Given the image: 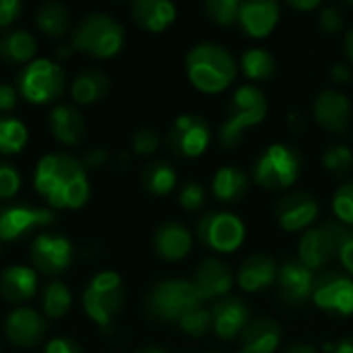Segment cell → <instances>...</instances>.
Returning <instances> with one entry per match:
<instances>
[{
	"label": "cell",
	"instance_id": "6da1fadb",
	"mask_svg": "<svg viewBox=\"0 0 353 353\" xmlns=\"http://www.w3.org/2000/svg\"><path fill=\"white\" fill-rule=\"evenodd\" d=\"M33 184L52 209L74 211L85 207L91 196L85 165L66 153L43 155L35 165Z\"/></svg>",
	"mask_w": 353,
	"mask_h": 353
},
{
	"label": "cell",
	"instance_id": "7a4b0ae2",
	"mask_svg": "<svg viewBox=\"0 0 353 353\" xmlns=\"http://www.w3.org/2000/svg\"><path fill=\"white\" fill-rule=\"evenodd\" d=\"M186 74L199 91L219 93L234 83L238 64L228 48L205 41L186 54Z\"/></svg>",
	"mask_w": 353,
	"mask_h": 353
},
{
	"label": "cell",
	"instance_id": "3957f363",
	"mask_svg": "<svg viewBox=\"0 0 353 353\" xmlns=\"http://www.w3.org/2000/svg\"><path fill=\"white\" fill-rule=\"evenodd\" d=\"M126 41L124 27L105 12L85 14L70 33V48L87 54L91 58H112L116 56Z\"/></svg>",
	"mask_w": 353,
	"mask_h": 353
},
{
	"label": "cell",
	"instance_id": "277c9868",
	"mask_svg": "<svg viewBox=\"0 0 353 353\" xmlns=\"http://www.w3.org/2000/svg\"><path fill=\"white\" fill-rule=\"evenodd\" d=\"M267 97L254 85H242L228 108V118L221 122L217 130L219 145L225 149H234L242 143L248 128L261 124L267 116Z\"/></svg>",
	"mask_w": 353,
	"mask_h": 353
},
{
	"label": "cell",
	"instance_id": "5b68a950",
	"mask_svg": "<svg viewBox=\"0 0 353 353\" xmlns=\"http://www.w3.org/2000/svg\"><path fill=\"white\" fill-rule=\"evenodd\" d=\"M124 306V285L118 273L101 271L91 277L83 292V310L91 323L101 327L105 333L112 329L114 321Z\"/></svg>",
	"mask_w": 353,
	"mask_h": 353
},
{
	"label": "cell",
	"instance_id": "8992f818",
	"mask_svg": "<svg viewBox=\"0 0 353 353\" xmlns=\"http://www.w3.org/2000/svg\"><path fill=\"white\" fill-rule=\"evenodd\" d=\"M66 89V74L62 66L48 58H35L23 66L17 77V91L29 103H52L62 97Z\"/></svg>",
	"mask_w": 353,
	"mask_h": 353
},
{
	"label": "cell",
	"instance_id": "52a82bcc",
	"mask_svg": "<svg viewBox=\"0 0 353 353\" xmlns=\"http://www.w3.org/2000/svg\"><path fill=\"white\" fill-rule=\"evenodd\" d=\"M302 174V157L300 153L283 143L269 145L252 165V178L261 188L281 190L292 184Z\"/></svg>",
	"mask_w": 353,
	"mask_h": 353
},
{
	"label": "cell",
	"instance_id": "ba28073f",
	"mask_svg": "<svg viewBox=\"0 0 353 353\" xmlns=\"http://www.w3.org/2000/svg\"><path fill=\"white\" fill-rule=\"evenodd\" d=\"M203 304L196 288L188 279H163L147 294V312L161 323H176L194 306Z\"/></svg>",
	"mask_w": 353,
	"mask_h": 353
},
{
	"label": "cell",
	"instance_id": "9c48e42d",
	"mask_svg": "<svg viewBox=\"0 0 353 353\" xmlns=\"http://www.w3.org/2000/svg\"><path fill=\"white\" fill-rule=\"evenodd\" d=\"M196 236L201 244L207 246L209 250L219 254H230L242 246L246 238V228L238 215L225 211H213L199 219Z\"/></svg>",
	"mask_w": 353,
	"mask_h": 353
},
{
	"label": "cell",
	"instance_id": "30bf717a",
	"mask_svg": "<svg viewBox=\"0 0 353 353\" xmlns=\"http://www.w3.org/2000/svg\"><path fill=\"white\" fill-rule=\"evenodd\" d=\"M341 232L343 225L335 221H325L316 228L306 230L298 244V261L312 271L325 267L339 252Z\"/></svg>",
	"mask_w": 353,
	"mask_h": 353
},
{
	"label": "cell",
	"instance_id": "8fae6325",
	"mask_svg": "<svg viewBox=\"0 0 353 353\" xmlns=\"http://www.w3.org/2000/svg\"><path fill=\"white\" fill-rule=\"evenodd\" d=\"M74 259V248L68 238L52 232H41L33 238L29 248V261L41 275L56 277L64 273Z\"/></svg>",
	"mask_w": 353,
	"mask_h": 353
},
{
	"label": "cell",
	"instance_id": "7c38bea8",
	"mask_svg": "<svg viewBox=\"0 0 353 353\" xmlns=\"http://www.w3.org/2000/svg\"><path fill=\"white\" fill-rule=\"evenodd\" d=\"M54 223V213L43 207H33L27 203H14L0 207V240L17 242L35 230Z\"/></svg>",
	"mask_w": 353,
	"mask_h": 353
},
{
	"label": "cell",
	"instance_id": "4fadbf2b",
	"mask_svg": "<svg viewBox=\"0 0 353 353\" xmlns=\"http://www.w3.org/2000/svg\"><path fill=\"white\" fill-rule=\"evenodd\" d=\"M211 143V128L199 114H184L176 118L168 132V147L180 157H201Z\"/></svg>",
	"mask_w": 353,
	"mask_h": 353
},
{
	"label": "cell",
	"instance_id": "5bb4252c",
	"mask_svg": "<svg viewBox=\"0 0 353 353\" xmlns=\"http://www.w3.org/2000/svg\"><path fill=\"white\" fill-rule=\"evenodd\" d=\"M312 302L329 314H353V279L339 271H327L316 277Z\"/></svg>",
	"mask_w": 353,
	"mask_h": 353
},
{
	"label": "cell",
	"instance_id": "9a60e30c",
	"mask_svg": "<svg viewBox=\"0 0 353 353\" xmlns=\"http://www.w3.org/2000/svg\"><path fill=\"white\" fill-rule=\"evenodd\" d=\"M316 283V275L298 259H290L279 267L277 273V294L283 304L302 306L312 300V290Z\"/></svg>",
	"mask_w": 353,
	"mask_h": 353
},
{
	"label": "cell",
	"instance_id": "2e32d148",
	"mask_svg": "<svg viewBox=\"0 0 353 353\" xmlns=\"http://www.w3.org/2000/svg\"><path fill=\"white\" fill-rule=\"evenodd\" d=\"M46 331H48L46 316L27 306L14 308L4 321V335L19 350H29L39 345L46 337Z\"/></svg>",
	"mask_w": 353,
	"mask_h": 353
},
{
	"label": "cell",
	"instance_id": "e0dca14e",
	"mask_svg": "<svg viewBox=\"0 0 353 353\" xmlns=\"http://www.w3.org/2000/svg\"><path fill=\"white\" fill-rule=\"evenodd\" d=\"M312 114L319 126L329 132L345 134L352 124V101L335 89H325L316 95Z\"/></svg>",
	"mask_w": 353,
	"mask_h": 353
},
{
	"label": "cell",
	"instance_id": "ac0fdd59",
	"mask_svg": "<svg viewBox=\"0 0 353 353\" xmlns=\"http://www.w3.org/2000/svg\"><path fill=\"white\" fill-rule=\"evenodd\" d=\"M213 316V331L219 339H236L242 331L250 325V308L244 300L225 296L215 300L211 308Z\"/></svg>",
	"mask_w": 353,
	"mask_h": 353
},
{
	"label": "cell",
	"instance_id": "d6986e66",
	"mask_svg": "<svg viewBox=\"0 0 353 353\" xmlns=\"http://www.w3.org/2000/svg\"><path fill=\"white\" fill-rule=\"evenodd\" d=\"M319 215V201L310 192H292L275 207V217L285 232H300L312 225Z\"/></svg>",
	"mask_w": 353,
	"mask_h": 353
},
{
	"label": "cell",
	"instance_id": "ffe728a7",
	"mask_svg": "<svg viewBox=\"0 0 353 353\" xmlns=\"http://www.w3.org/2000/svg\"><path fill=\"white\" fill-rule=\"evenodd\" d=\"M192 285L196 288V294L201 300H219L225 298L234 285V275L230 267L219 259H205L192 279Z\"/></svg>",
	"mask_w": 353,
	"mask_h": 353
},
{
	"label": "cell",
	"instance_id": "44dd1931",
	"mask_svg": "<svg viewBox=\"0 0 353 353\" xmlns=\"http://www.w3.org/2000/svg\"><path fill=\"white\" fill-rule=\"evenodd\" d=\"M279 21V4L275 0H246L240 4L238 25L248 37H267Z\"/></svg>",
	"mask_w": 353,
	"mask_h": 353
},
{
	"label": "cell",
	"instance_id": "7402d4cb",
	"mask_svg": "<svg viewBox=\"0 0 353 353\" xmlns=\"http://www.w3.org/2000/svg\"><path fill=\"white\" fill-rule=\"evenodd\" d=\"M37 292V271L27 265H12L0 273V298L8 304H25Z\"/></svg>",
	"mask_w": 353,
	"mask_h": 353
},
{
	"label": "cell",
	"instance_id": "603a6c76",
	"mask_svg": "<svg viewBox=\"0 0 353 353\" xmlns=\"http://www.w3.org/2000/svg\"><path fill=\"white\" fill-rule=\"evenodd\" d=\"M277 273H279V267L271 256L252 254L240 265L238 285L246 294H256L277 283Z\"/></svg>",
	"mask_w": 353,
	"mask_h": 353
},
{
	"label": "cell",
	"instance_id": "cb8c5ba5",
	"mask_svg": "<svg viewBox=\"0 0 353 353\" xmlns=\"http://www.w3.org/2000/svg\"><path fill=\"white\" fill-rule=\"evenodd\" d=\"M153 250L163 261H182L192 250V236L182 223L168 221L157 228L153 236Z\"/></svg>",
	"mask_w": 353,
	"mask_h": 353
},
{
	"label": "cell",
	"instance_id": "d4e9b609",
	"mask_svg": "<svg viewBox=\"0 0 353 353\" xmlns=\"http://www.w3.org/2000/svg\"><path fill=\"white\" fill-rule=\"evenodd\" d=\"M281 327L271 319H254L242 331L240 353H275L281 345Z\"/></svg>",
	"mask_w": 353,
	"mask_h": 353
},
{
	"label": "cell",
	"instance_id": "484cf974",
	"mask_svg": "<svg viewBox=\"0 0 353 353\" xmlns=\"http://www.w3.org/2000/svg\"><path fill=\"white\" fill-rule=\"evenodd\" d=\"M130 14L141 29L161 33L176 21L178 10L168 0H137L130 6Z\"/></svg>",
	"mask_w": 353,
	"mask_h": 353
},
{
	"label": "cell",
	"instance_id": "4316f807",
	"mask_svg": "<svg viewBox=\"0 0 353 353\" xmlns=\"http://www.w3.org/2000/svg\"><path fill=\"white\" fill-rule=\"evenodd\" d=\"M48 126L54 139L62 145L74 147L85 139V120L72 105L60 103L48 116Z\"/></svg>",
	"mask_w": 353,
	"mask_h": 353
},
{
	"label": "cell",
	"instance_id": "83f0119b",
	"mask_svg": "<svg viewBox=\"0 0 353 353\" xmlns=\"http://www.w3.org/2000/svg\"><path fill=\"white\" fill-rule=\"evenodd\" d=\"M35 52L37 41L25 29H14L0 35V60L6 64H29Z\"/></svg>",
	"mask_w": 353,
	"mask_h": 353
},
{
	"label": "cell",
	"instance_id": "f1b7e54d",
	"mask_svg": "<svg viewBox=\"0 0 353 353\" xmlns=\"http://www.w3.org/2000/svg\"><path fill=\"white\" fill-rule=\"evenodd\" d=\"M211 188L217 201L232 205L242 201L244 194L248 192V176L236 165H225L215 172Z\"/></svg>",
	"mask_w": 353,
	"mask_h": 353
},
{
	"label": "cell",
	"instance_id": "f546056e",
	"mask_svg": "<svg viewBox=\"0 0 353 353\" xmlns=\"http://www.w3.org/2000/svg\"><path fill=\"white\" fill-rule=\"evenodd\" d=\"M108 89H110V79L105 77V72L97 68H89L74 77L70 85V95L77 103L89 105L99 101L108 93Z\"/></svg>",
	"mask_w": 353,
	"mask_h": 353
},
{
	"label": "cell",
	"instance_id": "4dcf8cb0",
	"mask_svg": "<svg viewBox=\"0 0 353 353\" xmlns=\"http://www.w3.org/2000/svg\"><path fill=\"white\" fill-rule=\"evenodd\" d=\"M35 25L48 37H62L68 31V8L60 2H43L35 12Z\"/></svg>",
	"mask_w": 353,
	"mask_h": 353
},
{
	"label": "cell",
	"instance_id": "1f68e13d",
	"mask_svg": "<svg viewBox=\"0 0 353 353\" xmlns=\"http://www.w3.org/2000/svg\"><path fill=\"white\" fill-rule=\"evenodd\" d=\"M178 176L168 161H153L143 172V186L155 196H165L176 188Z\"/></svg>",
	"mask_w": 353,
	"mask_h": 353
},
{
	"label": "cell",
	"instance_id": "d6a6232c",
	"mask_svg": "<svg viewBox=\"0 0 353 353\" xmlns=\"http://www.w3.org/2000/svg\"><path fill=\"white\" fill-rule=\"evenodd\" d=\"M72 306V294L70 290L54 279V281H48L43 292H41V310H43V316L46 319H62Z\"/></svg>",
	"mask_w": 353,
	"mask_h": 353
},
{
	"label": "cell",
	"instance_id": "836d02e7",
	"mask_svg": "<svg viewBox=\"0 0 353 353\" xmlns=\"http://www.w3.org/2000/svg\"><path fill=\"white\" fill-rule=\"evenodd\" d=\"M240 68L250 81H267L275 74V58L265 48H250L242 54Z\"/></svg>",
	"mask_w": 353,
	"mask_h": 353
},
{
	"label": "cell",
	"instance_id": "e575fe53",
	"mask_svg": "<svg viewBox=\"0 0 353 353\" xmlns=\"http://www.w3.org/2000/svg\"><path fill=\"white\" fill-rule=\"evenodd\" d=\"M29 141L27 126L10 116H0V155H17Z\"/></svg>",
	"mask_w": 353,
	"mask_h": 353
},
{
	"label": "cell",
	"instance_id": "d590c367",
	"mask_svg": "<svg viewBox=\"0 0 353 353\" xmlns=\"http://www.w3.org/2000/svg\"><path fill=\"white\" fill-rule=\"evenodd\" d=\"M178 327L190 335V337H205L211 329H213V316H211V310H207L203 304L190 308L180 321H178Z\"/></svg>",
	"mask_w": 353,
	"mask_h": 353
},
{
	"label": "cell",
	"instance_id": "8d00e7d4",
	"mask_svg": "<svg viewBox=\"0 0 353 353\" xmlns=\"http://www.w3.org/2000/svg\"><path fill=\"white\" fill-rule=\"evenodd\" d=\"M323 163L333 176H345L353 168V151L347 145H331L323 155Z\"/></svg>",
	"mask_w": 353,
	"mask_h": 353
},
{
	"label": "cell",
	"instance_id": "74e56055",
	"mask_svg": "<svg viewBox=\"0 0 353 353\" xmlns=\"http://www.w3.org/2000/svg\"><path fill=\"white\" fill-rule=\"evenodd\" d=\"M240 0H209L205 4V12L209 14V19L217 25L230 27L234 23H238V14H240Z\"/></svg>",
	"mask_w": 353,
	"mask_h": 353
},
{
	"label": "cell",
	"instance_id": "f35d334b",
	"mask_svg": "<svg viewBox=\"0 0 353 353\" xmlns=\"http://www.w3.org/2000/svg\"><path fill=\"white\" fill-rule=\"evenodd\" d=\"M333 211L341 225L353 228V182L341 184L333 194Z\"/></svg>",
	"mask_w": 353,
	"mask_h": 353
},
{
	"label": "cell",
	"instance_id": "ab89813d",
	"mask_svg": "<svg viewBox=\"0 0 353 353\" xmlns=\"http://www.w3.org/2000/svg\"><path fill=\"white\" fill-rule=\"evenodd\" d=\"M21 190V174L17 168L0 159V201H10Z\"/></svg>",
	"mask_w": 353,
	"mask_h": 353
},
{
	"label": "cell",
	"instance_id": "60d3db41",
	"mask_svg": "<svg viewBox=\"0 0 353 353\" xmlns=\"http://www.w3.org/2000/svg\"><path fill=\"white\" fill-rule=\"evenodd\" d=\"M178 201H180V207L184 211H199L205 205V188L199 182L190 180L182 186Z\"/></svg>",
	"mask_w": 353,
	"mask_h": 353
},
{
	"label": "cell",
	"instance_id": "b9f144b4",
	"mask_svg": "<svg viewBox=\"0 0 353 353\" xmlns=\"http://www.w3.org/2000/svg\"><path fill=\"white\" fill-rule=\"evenodd\" d=\"M159 147V137L151 128H141L132 137V149L137 155H153Z\"/></svg>",
	"mask_w": 353,
	"mask_h": 353
},
{
	"label": "cell",
	"instance_id": "7bdbcfd3",
	"mask_svg": "<svg viewBox=\"0 0 353 353\" xmlns=\"http://www.w3.org/2000/svg\"><path fill=\"white\" fill-rule=\"evenodd\" d=\"M319 27L327 33V35H335L343 29V14L341 10H337L335 6H325L319 12Z\"/></svg>",
	"mask_w": 353,
	"mask_h": 353
},
{
	"label": "cell",
	"instance_id": "ee69618b",
	"mask_svg": "<svg viewBox=\"0 0 353 353\" xmlns=\"http://www.w3.org/2000/svg\"><path fill=\"white\" fill-rule=\"evenodd\" d=\"M337 259L345 267V271L353 275V228H345L341 232V242H339V252Z\"/></svg>",
	"mask_w": 353,
	"mask_h": 353
},
{
	"label": "cell",
	"instance_id": "f6af8a7d",
	"mask_svg": "<svg viewBox=\"0 0 353 353\" xmlns=\"http://www.w3.org/2000/svg\"><path fill=\"white\" fill-rule=\"evenodd\" d=\"M23 10V4L19 0H0V27L12 25Z\"/></svg>",
	"mask_w": 353,
	"mask_h": 353
},
{
	"label": "cell",
	"instance_id": "bcb514c9",
	"mask_svg": "<svg viewBox=\"0 0 353 353\" xmlns=\"http://www.w3.org/2000/svg\"><path fill=\"white\" fill-rule=\"evenodd\" d=\"M43 353H83L81 345L68 337H54L46 343Z\"/></svg>",
	"mask_w": 353,
	"mask_h": 353
},
{
	"label": "cell",
	"instance_id": "7dc6e473",
	"mask_svg": "<svg viewBox=\"0 0 353 353\" xmlns=\"http://www.w3.org/2000/svg\"><path fill=\"white\" fill-rule=\"evenodd\" d=\"M108 157H110V155H108V149L95 147V149H91V151L85 155L83 165H85V170H97V168H103V165H105Z\"/></svg>",
	"mask_w": 353,
	"mask_h": 353
},
{
	"label": "cell",
	"instance_id": "c3c4849f",
	"mask_svg": "<svg viewBox=\"0 0 353 353\" xmlns=\"http://www.w3.org/2000/svg\"><path fill=\"white\" fill-rule=\"evenodd\" d=\"M19 91L12 85H0V112H10L17 108Z\"/></svg>",
	"mask_w": 353,
	"mask_h": 353
},
{
	"label": "cell",
	"instance_id": "681fc988",
	"mask_svg": "<svg viewBox=\"0 0 353 353\" xmlns=\"http://www.w3.org/2000/svg\"><path fill=\"white\" fill-rule=\"evenodd\" d=\"M331 79H333V83L335 85H350L353 79V72L352 68H350V64H345V62H337V64H333L331 66Z\"/></svg>",
	"mask_w": 353,
	"mask_h": 353
},
{
	"label": "cell",
	"instance_id": "f907efd6",
	"mask_svg": "<svg viewBox=\"0 0 353 353\" xmlns=\"http://www.w3.org/2000/svg\"><path fill=\"white\" fill-rule=\"evenodd\" d=\"M290 6L292 8H298V10H314L321 6V0H290Z\"/></svg>",
	"mask_w": 353,
	"mask_h": 353
},
{
	"label": "cell",
	"instance_id": "816d5d0a",
	"mask_svg": "<svg viewBox=\"0 0 353 353\" xmlns=\"http://www.w3.org/2000/svg\"><path fill=\"white\" fill-rule=\"evenodd\" d=\"M283 353H319L312 343H292Z\"/></svg>",
	"mask_w": 353,
	"mask_h": 353
},
{
	"label": "cell",
	"instance_id": "f5cc1de1",
	"mask_svg": "<svg viewBox=\"0 0 353 353\" xmlns=\"http://www.w3.org/2000/svg\"><path fill=\"white\" fill-rule=\"evenodd\" d=\"M288 124H290V128H292L294 132H300V130H302V128L306 126V122H304V118H302L300 114H292V116H290V122H288Z\"/></svg>",
	"mask_w": 353,
	"mask_h": 353
},
{
	"label": "cell",
	"instance_id": "db71d44e",
	"mask_svg": "<svg viewBox=\"0 0 353 353\" xmlns=\"http://www.w3.org/2000/svg\"><path fill=\"white\" fill-rule=\"evenodd\" d=\"M331 353H353V339H343V341H339Z\"/></svg>",
	"mask_w": 353,
	"mask_h": 353
},
{
	"label": "cell",
	"instance_id": "11a10c76",
	"mask_svg": "<svg viewBox=\"0 0 353 353\" xmlns=\"http://www.w3.org/2000/svg\"><path fill=\"white\" fill-rule=\"evenodd\" d=\"M343 48H345V54H347V58H350V62L353 64V27L347 31V35H345V41H343Z\"/></svg>",
	"mask_w": 353,
	"mask_h": 353
},
{
	"label": "cell",
	"instance_id": "9f6ffc18",
	"mask_svg": "<svg viewBox=\"0 0 353 353\" xmlns=\"http://www.w3.org/2000/svg\"><path fill=\"white\" fill-rule=\"evenodd\" d=\"M70 52H72V48H70V46H60L56 54H58V58H68V56H70Z\"/></svg>",
	"mask_w": 353,
	"mask_h": 353
},
{
	"label": "cell",
	"instance_id": "6f0895ef",
	"mask_svg": "<svg viewBox=\"0 0 353 353\" xmlns=\"http://www.w3.org/2000/svg\"><path fill=\"white\" fill-rule=\"evenodd\" d=\"M137 353H165L163 350H159V347H153V345H149V347H143V350H139Z\"/></svg>",
	"mask_w": 353,
	"mask_h": 353
}]
</instances>
